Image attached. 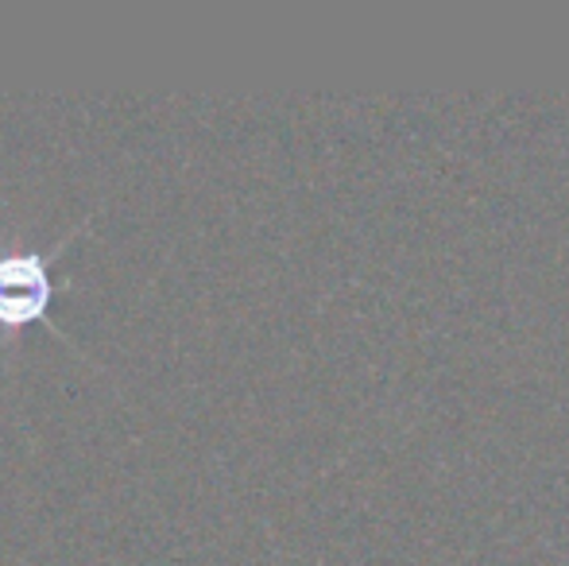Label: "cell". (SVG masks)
Wrapping results in <instances>:
<instances>
[{"label":"cell","mask_w":569,"mask_h":566,"mask_svg":"<svg viewBox=\"0 0 569 566\" xmlns=\"http://www.w3.org/2000/svg\"><path fill=\"white\" fill-rule=\"evenodd\" d=\"M78 229H86V221ZM78 229H70V237ZM62 245L54 252L43 249L0 252V326H28L36 318H47L54 295H59V284L51 276V260H59Z\"/></svg>","instance_id":"6da1fadb"}]
</instances>
